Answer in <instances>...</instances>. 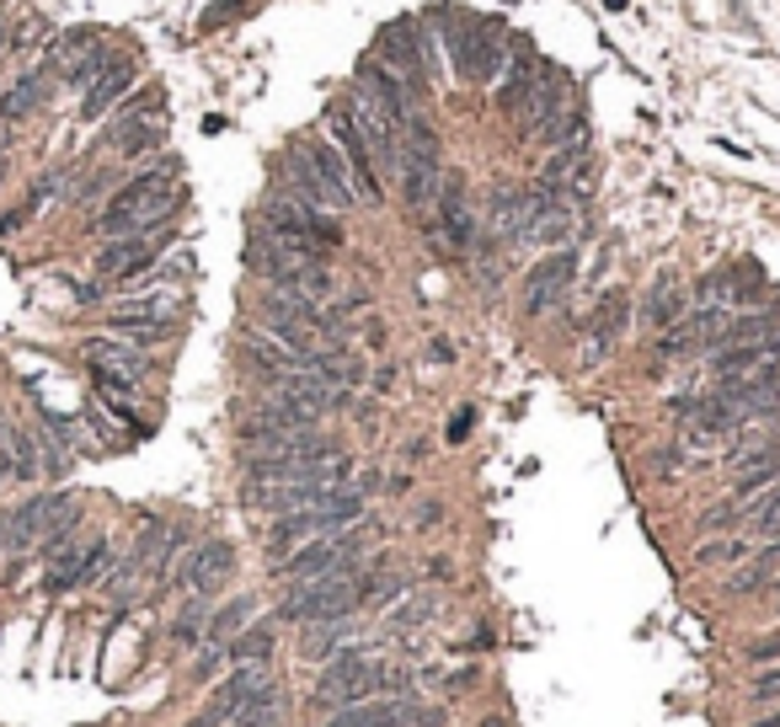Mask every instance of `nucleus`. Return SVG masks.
Masks as SVG:
<instances>
[{"label": "nucleus", "instance_id": "obj_1", "mask_svg": "<svg viewBox=\"0 0 780 727\" xmlns=\"http://www.w3.org/2000/svg\"><path fill=\"white\" fill-rule=\"evenodd\" d=\"M172 209H177V161H161V166H145L140 177H129L102 204V214H96V236H145V231H161L166 219H172Z\"/></svg>", "mask_w": 780, "mask_h": 727}, {"label": "nucleus", "instance_id": "obj_2", "mask_svg": "<svg viewBox=\"0 0 780 727\" xmlns=\"http://www.w3.org/2000/svg\"><path fill=\"white\" fill-rule=\"evenodd\" d=\"M363 519V487H337L327 498H316V503H305L295 514H278L268 524V562H284L289 551H300L310 541H327L337 530H353Z\"/></svg>", "mask_w": 780, "mask_h": 727}, {"label": "nucleus", "instance_id": "obj_3", "mask_svg": "<svg viewBox=\"0 0 780 727\" xmlns=\"http://www.w3.org/2000/svg\"><path fill=\"white\" fill-rule=\"evenodd\" d=\"M396 182H401V204L418 214H428L439 204V187H444V145H439V129L412 113L401 123V161H396Z\"/></svg>", "mask_w": 780, "mask_h": 727}, {"label": "nucleus", "instance_id": "obj_4", "mask_svg": "<svg viewBox=\"0 0 780 727\" xmlns=\"http://www.w3.org/2000/svg\"><path fill=\"white\" fill-rule=\"evenodd\" d=\"M348 471H353V460L342 450L321 454V460H310V465H300L289 482L278 487H246V509H257V514H295V509H305V503H316V498H327V492H337V487H348Z\"/></svg>", "mask_w": 780, "mask_h": 727}, {"label": "nucleus", "instance_id": "obj_5", "mask_svg": "<svg viewBox=\"0 0 780 727\" xmlns=\"http://www.w3.org/2000/svg\"><path fill=\"white\" fill-rule=\"evenodd\" d=\"M363 562H348V567H337L327 577H310V583H295L289 594H284V610H278V621H337V615H353L363 605Z\"/></svg>", "mask_w": 780, "mask_h": 727}, {"label": "nucleus", "instance_id": "obj_6", "mask_svg": "<svg viewBox=\"0 0 780 727\" xmlns=\"http://www.w3.org/2000/svg\"><path fill=\"white\" fill-rule=\"evenodd\" d=\"M263 225H268V231H284V236H300V242H310V246H321L327 257L342 246V225H337L327 209H316V204L295 198L289 187L268 193V204H263Z\"/></svg>", "mask_w": 780, "mask_h": 727}, {"label": "nucleus", "instance_id": "obj_7", "mask_svg": "<svg viewBox=\"0 0 780 727\" xmlns=\"http://www.w3.org/2000/svg\"><path fill=\"white\" fill-rule=\"evenodd\" d=\"M363 545H369L363 530H337L327 541H310L300 551H289L284 562H273V573L284 583H310V577H327L337 567H348V562H363Z\"/></svg>", "mask_w": 780, "mask_h": 727}, {"label": "nucleus", "instance_id": "obj_8", "mask_svg": "<svg viewBox=\"0 0 780 727\" xmlns=\"http://www.w3.org/2000/svg\"><path fill=\"white\" fill-rule=\"evenodd\" d=\"M166 242H172L166 225H161V231H145V236H113V242L96 252V273H102L107 284H140V278L161 263Z\"/></svg>", "mask_w": 780, "mask_h": 727}, {"label": "nucleus", "instance_id": "obj_9", "mask_svg": "<svg viewBox=\"0 0 780 727\" xmlns=\"http://www.w3.org/2000/svg\"><path fill=\"white\" fill-rule=\"evenodd\" d=\"M444 187H439V225L428 231V242H433V252L439 257H465L471 246H476V214H471V204H465V182L454 177V172H444Z\"/></svg>", "mask_w": 780, "mask_h": 727}, {"label": "nucleus", "instance_id": "obj_10", "mask_svg": "<svg viewBox=\"0 0 780 727\" xmlns=\"http://www.w3.org/2000/svg\"><path fill=\"white\" fill-rule=\"evenodd\" d=\"M327 140L337 145V155L348 161L353 193H359L363 204H380V198H386V182H380V172H374V155H369V145H363L359 123H353V113H348V107H331Z\"/></svg>", "mask_w": 780, "mask_h": 727}, {"label": "nucleus", "instance_id": "obj_11", "mask_svg": "<svg viewBox=\"0 0 780 727\" xmlns=\"http://www.w3.org/2000/svg\"><path fill=\"white\" fill-rule=\"evenodd\" d=\"M236 573V545L230 541H204V545H193L187 556H182L177 567H172V588L177 594H219V583Z\"/></svg>", "mask_w": 780, "mask_h": 727}, {"label": "nucleus", "instance_id": "obj_12", "mask_svg": "<svg viewBox=\"0 0 780 727\" xmlns=\"http://www.w3.org/2000/svg\"><path fill=\"white\" fill-rule=\"evenodd\" d=\"M717 391L727 396V407H732L738 428H743V423H759V418L780 412V364H764V369H753V375H738V380H717Z\"/></svg>", "mask_w": 780, "mask_h": 727}, {"label": "nucleus", "instance_id": "obj_13", "mask_svg": "<svg viewBox=\"0 0 780 727\" xmlns=\"http://www.w3.org/2000/svg\"><path fill=\"white\" fill-rule=\"evenodd\" d=\"M439 717L428 706H412L407 696H374V700H359V706H342L331 711L327 727H433Z\"/></svg>", "mask_w": 780, "mask_h": 727}, {"label": "nucleus", "instance_id": "obj_14", "mask_svg": "<svg viewBox=\"0 0 780 727\" xmlns=\"http://www.w3.org/2000/svg\"><path fill=\"white\" fill-rule=\"evenodd\" d=\"M454 54V70H460V81H471V86H486L497 70H503V60H509V49H503V38L486 28H465L454 32L450 43Z\"/></svg>", "mask_w": 780, "mask_h": 727}, {"label": "nucleus", "instance_id": "obj_15", "mask_svg": "<svg viewBox=\"0 0 780 727\" xmlns=\"http://www.w3.org/2000/svg\"><path fill=\"white\" fill-rule=\"evenodd\" d=\"M572 278H577V252H567V246L562 252H545L541 263L530 268V278H524V310L545 316L572 289Z\"/></svg>", "mask_w": 780, "mask_h": 727}, {"label": "nucleus", "instance_id": "obj_16", "mask_svg": "<svg viewBox=\"0 0 780 727\" xmlns=\"http://www.w3.org/2000/svg\"><path fill=\"white\" fill-rule=\"evenodd\" d=\"M679 423H685V439L690 444H711V439H721V433H732L738 428V418H732V407H727V396L711 386V391H700V396H685L679 407Z\"/></svg>", "mask_w": 780, "mask_h": 727}, {"label": "nucleus", "instance_id": "obj_17", "mask_svg": "<svg viewBox=\"0 0 780 727\" xmlns=\"http://www.w3.org/2000/svg\"><path fill=\"white\" fill-rule=\"evenodd\" d=\"M359 91H369V96H374V102H380V107H386L396 123H407L412 113H418V91L407 86L396 70H386L374 54H369V60H359Z\"/></svg>", "mask_w": 780, "mask_h": 727}, {"label": "nucleus", "instance_id": "obj_18", "mask_svg": "<svg viewBox=\"0 0 780 727\" xmlns=\"http://www.w3.org/2000/svg\"><path fill=\"white\" fill-rule=\"evenodd\" d=\"M81 348H86V364L96 369V375H119V380H129V386H140L145 369H151L145 348H134V342H123V337H86Z\"/></svg>", "mask_w": 780, "mask_h": 727}, {"label": "nucleus", "instance_id": "obj_19", "mask_svg": "<svg viewBox=\"0 0 780 727\" xmlns=\"http://www.w3.org/2000/svg\"><path fill=\"white\" fill-rule=\"evenodd\" d=\"M240 348H246V359L257 364L263 375H268V386L273 380H284V375H300L305 364V354H295V348H284L273 332H263V327H246V337H240Z\"/></svg>", "mask_w": 780, "mask_h": 727}, {"label": "nucleus", "instance_id": "obj_20", "mask_svg": "<svg viewBox=\"0 0 780 727\" xmlns=\"http://www.w3.org/2000/svg\"><path fill=\"white\" fill-rule=\"evenodd\" d=\"M764 364H780V332L759 337V342H732V348H717L711 354V369L717 380H738V375H753Z\"/></svg>", "mask_w": 780, "mask_h": 727}, {"label": "nucleus", "instance_id": "obj_21", "mask_svg": "<svg viewBox=\"0 0 780 727\" xmlns=\"http://www.w3.org/2000/svg\"><path fill=\"white\" fill-rule=\"evenodd\" d=\"M353 632H359V621L353 615H337V621H310L300 636V658H310V664H327L331 653H342L348 642H353Z\"/></svg>", "mask_w": 780, "mask_h": 727}, {"label": "nucleus", "instance_id": "obj_22", "mask_svg": "<svg viewBox=\"0 0 780 727\" xmlns=\"http://www.w3.org/2000/svg\"><path fill=\"white\" fill-rule=\"evenodd\" d=\"M134 86V64L129 60H113L96 81L86 86V102H81V119H102L107 107H119L123 102V91Z\"/></svg>", "mask_w": 780, "mask_h": 727}, {"label": "nucleus", "instance_id": "obj_23", "mask_svg": "<svg viewBox=\"0 0 780 727\" xmlns=\"http://www.w3.org/2000/svg\"><path fill=\"white\" fill-rule=\"evenodd\" d=\"M626 316H630V305L620 289L604 295L599 310H594V321H588V359H604V354H609V342L626 332Z\"/></svg>", "mask_w": 780, "mask_h": 727}, {"label": "nucleus", "instance_id": "obj_24", "mask_svg": "<svg viewBox=\"0 0 780 727\" xmlns=\"http://www.w3.org/2000/svg\"><path fill=\"white\" fill-rule=\"evenodd\" d=\"M305 151H310V161L321 166V177H327V187L337 193V209H353L359 204V193H353V177H348V161L337 155V145L331 140H305Z\"/></svg>", "mask_w": 780, "mask_h": 727}, {"label": "nucleus", "instance_id": "obj_25", "mask_svg": "<svg viewBox=\"0 0 780 727\" xmlns=\"http://www.w3.org/2000/svg\"><path fill=\"white\" fill-rule=\"evenodd\" d=\"M252 615H257V600H252V594H240L230 605L209 610V621H204V647H225L230 636H240L252 626Z\"/></svg>", "mask_w": 780, "mask_h": 727}, {"label": "nucleus", "instance_id": "obj_26", "mask_svg": "<svg viewBox=\"0 0 780 727\" xmlns=\"http://www.w3.org/2000/svg\"><path fill=\"white\" fill-rule=\"evenodd\" d=\"M273 647H278L273 621H252L240 636L225 642V664H273Z\"/></svg>", "mask_w": 780, "mask_h": 727}, {"label": "nucleus", "instance_id": "obj_27", "mask_svg": "<svg viewBox=\"0 0 780 727\" xmlns=\"http://www.w3.org/2000/svg\"><path fill=\"white\" fill-rule=\"evenodd\" d=\"M6 450H11V482H38L43 471V444L28 428H6Z\"/></svg>", "mask_w": 780, "mask_h": 727}, {"label": "nucleus", "instance_id": "obj_28", "mask_svg": "<svg viewBox=\"0 0 780 727\" xmlns=\"http://www.w3.org/2000/svg\"><path fill=\"white\" fill-rule=\"evenodd\" d=\"M679 316H685V295H679V289H674L668 278H663V284H653V295H647V305H642V321L668 332V327H674Z\"/></svg>", "mask_w": 780, "mask_h": 727}, {"label": "nucleus", "instance_id": "obj_29", "mask_svg": "<svg viewBox=\"0 0 780 727\" xmlns=\"http://www.w3.org/2000/svg\"><path fill=\"white\" fill-rule=\"evenodd\" d=\"M49 96V86H43V75H22L17 86L0 96V123H17V119H28L32 107Z\"/></svg>", "mask_w": 780, "mask_h": 727}, {"label": "nucleus", "instance_id": "obj_30", "mask_svg": "<svg viewBox=\"0 0 780 727\" xmlns=\"http://www.w3.org/2000/svg\"><path fill=\"white\" fill-rule=\"evenodd\" d=\"M161 145V123H145V119H119L113 129V151L119 155H145Z\"/></svg>", "mask_w": 780, "mask_h": 727}, {"label": "nucleus", "instance_id": "obj_31", "mask_svg": "<svg viewBox=\"0 0 780 727\" xmlns=\"http://www.w3.org/2000/svg\"><path fill=\"white\" fill-rule=\"evenodd\" d=\"M204 621H209V594H193V605H182L177 621H172V642L177 647H204Z\"/></svg>", "mask_w": 780, "mask_h": 727}, {"label": "nucleus", "instance_id": "obj_32", "mask_svg": "<svg viewBox=\"0 0 780 727\" xmlns=\"http://www.w3.org/2000/svg\"><path fill=\"white\" fill-rule=\"evenodd\" d=\"M278 706H284V700H278V685H268V690H257V696L240 706L230 727H278Z\"/></svg>", "mask_w": 780, "mask_h": 727}, {"label": "nucleus", "instance_id": "obj_33", "mask_svg": "<svg viewBox=\"0 0 780 727\" xmlns=\"http://www.w3.org/2000/svg\"><path fill=\"white\" fill-rule=\"evenodd\" d=\"M780 567V541L770 545V551H759V556H753L749 567H743V573L732 577V588H743V594H753V588H764V583H770V573H776Z\"/></svg>", "mask_w": 780, "mask_h": 727}, {"label": "nucleus", "instance_id": "obj_34", "mask_svg": "<svg viewBox=\"0 0 780 727\" xmlns=\"http://www.w3.org/2000/svg\"><path fill=\"white\" fill-rule=\"evenodd\" d=\"M433 615V594H418L412 605H401L396 615H390V632H412V626H422Z\"/></svg>", "mask_w": 780, "mask_h": 727}, {"label": "nucleus", "instance_id": "obj_35", "mask_svg": "<svg viewBox=\"0 0 780 727\" xmlns=\"http://www.w3.org/2000/svg\"><path fill=\"white\" fill-rule=\"evenodd\" d=\"M759 700H780V668H764V674H753V685H749Z\"/></svg>", "mask_w": 780, "mask_h": 727}, {"label": "nucleus", "instance_id": "obj_36", "mask_svg": "<svg viewBox=\"0 0 780 727\" xmlns=\"http://www.w3.org/2000/svg\"><path fill=\"white\" fill-rule=\"evenodd\" d=\"M471 418H476L471 407H460V412H454V423H450V439H454V444H460V439L471 433Z\"/></svg>", "mask_w": 780, "mask_h": 727}, {"label": "nucleus", "instance_id": "obj_37", "mask_svg": "<svg viewBox=\"0 0 780 727\" xmlns=\"http://www.w3.org/2000/svg\"><path fill=\"white\" fill-rule=\"evenodd\" d=\"M11 551V535H6V514H0V556Z\"/></svg>", "mask_w": 780, "mask_h": 727}, {"label": "nucleus", "instance_id": "obj_38", "mask_svg": "<svg viewBox=\"0 0 780 727\" xmlns=\"http://www.w3.org/2000/svg\"><path fill=\"white\" fill-rule=\"evenodd\" d=\"M770 588H780V577H776V583H770Z\"/></svg>", "mask_w": 780, "mask_h": 727}]
</instances>
